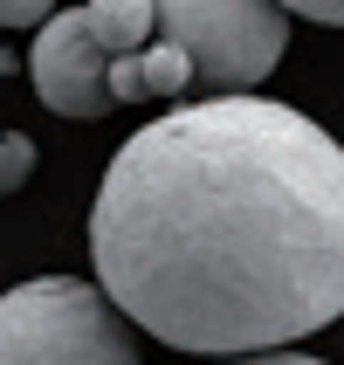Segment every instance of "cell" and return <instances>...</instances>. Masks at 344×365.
Listing matches in <instances>:
<instances>
[{"mask_svg":"<svg viewBox=\"0 0 344 365\" xmlns=\"http://www.w3.org/2000/svg\"><path fill=\"white\" fill-rule=\"evenodd\" d=\"M90 262L172 351H283L344 317V145L248 90L179 103L118 145Z\"/></svg>","mask_w":344,"mask_h":365,"instance_id":"1","label":"cell"},{"mask_svg":"<svg viewBox=\"0 0 344 365\" xmlns=\"http://www.w3.org/2000/svg\"><path fill=\"white\" fill-rule=\"evenodd\" d=\"M0 365H138V324L97 283L35 276L0 297Z\"/></svg>","mask_w":344,"mask_h":365,"instance_id":"2","label":"cell"},{"mask_svg":"<svg viewBox=\"0 0 344 365\" xmlns=\"http://www.w3.org/2000/svg\"><path fill=\"white\" fill-rule=\"evenodd\" d=\"M152 7H159V35L186 48L193 90L207 97L255 90L289 48L283 0H152Z\"/></svg>","mask_w":344,"mask_h":365,"instance_id":"3","label":"cell"},{"mask_svg":"<svg viewBox=\"0 0 344 365\" xmlns=\"http://www.w3.org/2000/svg\"><path fill=\"white\" fill-rule=\"evenodd\" d=\"M28 76H35V97L62 118H103L110 110V48L97 41L83 7H62L35 28Z\"/></svg>","mask_w":344,"mask_h":365,"instance_id":"4","label":"cell"},{"mask_svg":"<svg viewBox=\"0 0 344 365\" xmlns=\"http://www.w3.org/2000/svg\"><path fill=\"white\" fill-rule=\"evenodd\" d=\"M193 90V62H186L179 41L152 35L131 56H110V103H138V97H179Z\"/></svg>","mask_w":344,"mask_h":365,"instance_id":"5","label":"cell"},{"mask_svg":"<svg viewBox=\"0 0 344 365\" xmlns=\"http://www.w3.org/2000/svg\"><path fill=\"white\" fill-rule=\"evenodd\" d=\"M83 14H90V28H97V41L110 56H131V48H145L159 35V7L152 0H83Z\"/></svg>","mask_w":344,"mask_h":365,"instance_id":"6","label":"cell"},{"mask_svg":"<svg viewBox=\"0 0 344 365\" xmlns=\"http://www.w3.org/2000/svg\"><path fill=\"white\" fill-rule=\"evenodd\" d=\"M28 173H35V145L21 138V131H0V193L28 186Z\"/></svg>","mask_w":344,"mask_h":365,"instance_id":"7","label":"cell"},{"mask_svg":"<svg viewBox=\"0 0 344 365\" xmlns=\"http://www.w3.org/2000/svg\"><path fill=\"white\" fill-rule=\"evenodd\" d=\"M56 14V0H0V28H41Z\"/></svg>","mask_w":344,"mask_h":365,"instance_id":"8","label":"cell"},{"mask_svg":"<svg viewBox=\"0 0 344 365\" xmlns=\"http://www.w3.org/2000/svg\"><path fill=\"white\" fill-rule=\"evenodd\" d=\"M283 7L303 21H324V28H344V0H283Z\"/></svg>","mask_w":344,"mask_h":365,"instance_id":"9","label":"cell"},{"mask_svg":"<svg viewBox=\"0 0 344 365\" xmlns=\"http://www.w3.org/2000/svg\"><path fill=\"white\" fill-rule=\"evenodd\" d=\"M227 365H324V359H303V351H255V359H227Z\"/></svg>","mask_w":344,"mask_h":365,"instance_id":"10","label":"cell"}]
</instances>
